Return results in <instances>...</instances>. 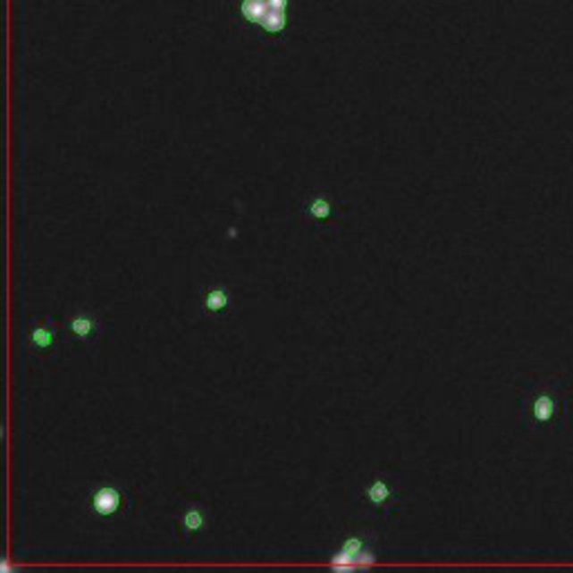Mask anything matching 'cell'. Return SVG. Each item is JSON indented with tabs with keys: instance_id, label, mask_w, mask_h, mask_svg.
<instances>
[{
	"instance_id": "obj_1",
	"label": "cell",
	"mask_w": 573,
	"mask_h": 573,
	"mask_svg": "<svg viewBox=\"0 0 573 573\" xmlns=\"http://www.w3.org/2000/svg\"><path fill=\"white\" fill-rule=\"evenodd\" d=\"M290 10L291 0H238L240 21L271 38L290 29Z\"/></svg>"
},
{
	"instance_id": "obj_2",
	"label": "cell",
	"mask_w": 573,
	"mask_h": 573,
	"mask_svg": "<svg viewBox=\"0 0 573 573\" xmlns=\"http://www.w3.org/2000/svg\"><path fill=\"white\" fill-rule=\"evenodd\" d=\"M375 540L370 531L352 533V535L345 537L341 542L339 549L332 553L330 567L334 571H354V569H367L376 562V551H375Z\"/></svg>"
},
{
	"instance_id": "obj_3",
	"label": "cell",
	"mask_w": 573,
	"mask_h": 573,
	"mask_svg": "<svg viewBox=\"0 0 573 573\" xmlns=\"http://www.w3.org/2000/svg\"><path fill=\"white\" fill-rule=\"evenodd\" d=\"M370 509L379 510V513L390 515L394 509V501L399 495V477L392 473H379L358 491Z\"/></svg>"
},
{
	"instance_id": "obj_4",
	"label": "cell",
	"mask_w": 573,
	"mask_h": 573,
	"mask_svg": "<svg viewBox=\"0 0 573 573\" xmlns=\"http://www.w3.org/2000/svg\"><path fill=\"white\" fill-rule=\"evenodd\" d=\"M177 535L181 540H190L195 535H202L208 528V513L204 504L195 497H184L177 509Z\"/></svg>"
},
{
	"instance_id": "obj_5",
	"label": "cell",
	"mask_w": 573,
	"mask_h": 573,
	"mask_svg": "<svg viewBox=\"0 0 573 573\" xmlns=\"http://www.w3.org/2000/svg\"><path fill=\"white\" fill-rule=\"evenodd\" d=\"M128 495L117 484H101L90 493V509L97 518H117L126 510Z\"/></svg>"
},
{
	"instance_id": "obj_6",
	"label": "cell",
	"mask_w": 573,
	"mask_h": 573,
	"mask_svg": "<svg viewBox=\"0 0 573 573\" xmlns=\"http://www.w3.org/2000/svg\"><path fill=\"white\" fill-rule=\"evenodd\" d=\"M65 330H68L74 339L81 341V343L92 345L101 334H104V323H101V318L97 316L95 312L79 308L68 316Z\"/></svg>"
},
{
	"instance_id": "obj_7",
	"label": "cell",
	"mask_w": 573,
	"mask_h": 573,
	"mask_svg": "<svg viewBox=\"0 0 573 573\" xmlns=\"http://www.w3.org/2000/svg\"><path fill=\"white\" fill-rule=\"evenodd\" d=\"M56 341H59V336H56V325L52 316H41L38 321L32 323L28 332V345L32 352H50V350L56 348Z\"/></svg>"
},
{
	"instance_id": "obj_8",
	"label": "cell",
	"mask_w": 573,
	"mask_h": 573,
	"mask_svg": "<svg viewBox=\"0 0 573 573\" xmlns=\"http://www.w3.org/2000/svg\"><path fill=\"white\" fill-rule=\"evenodd\" d=\"M303 215L314 222H330L334 217V204L327 195H314L303 208Z\"/></svg>"
},
{
	"instance_id": "obj_9",
	"label": "cell",
	"mask_w": 573,
	"mask_h": 573,
	"mask_svg": "<svg viewBox=\"0 0 573 573\" xmlns=\"http://www.w3.org/2000/svg\"><path fill=\"white\" fill-rule=\"evenodd\" d=\"M231 305V294L224 284H213L211 290L204 294V309L208 314H222L226 312Z\"/></svg>"
},
{
	"instance_id": "obj_10",
	"label": "cell",
	"mask_w": 573,
	"mask_h": 573,
	"mask_svg": "<svg viewBox=\"0 0 573 573\" xmlns=\"http://www.w3.org/2000/svg\"><path fill=\"white\" fill-rule=\"evenodd\" d=\"M16 569H14V564L10 562V560L7 558H3L0 560V573H14Z\"/></svg>"
}]
</instances>
